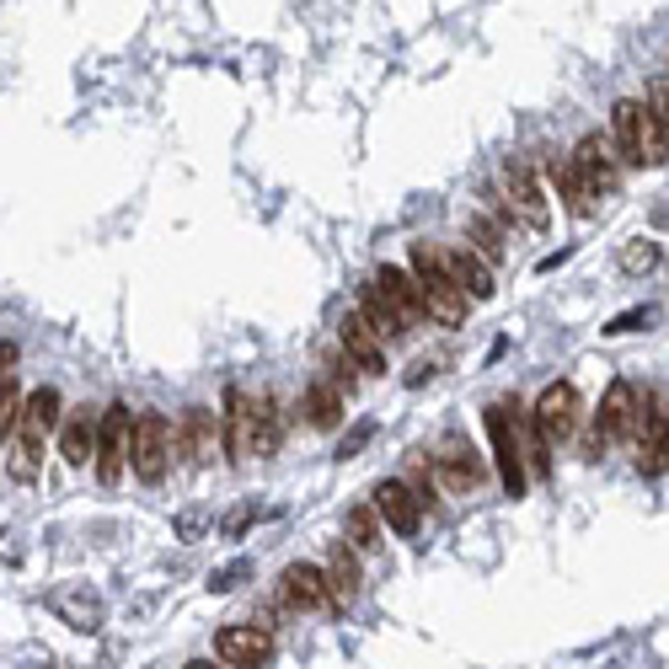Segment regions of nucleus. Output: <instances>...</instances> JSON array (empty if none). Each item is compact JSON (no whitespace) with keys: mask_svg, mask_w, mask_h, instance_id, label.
I'll return each mask as SVG.
<instances>
[{"mask_svg":"<svg viewBox=\"0 0 669 669\" xmlns=\"http://www.w3.org/2000/svg\"><path fill=\"white\" fill-rule=\"evenodd\" d=\"M60 424V392L54 386H38V392L22 402V418H17V445H11V483H32L38 477V460H43V439L49 428Z\"/></svg>","mask_w":669,"mask_h":669,"instance_id":"obj_1","label":"nucleus"},{"mask_svg":"<svg viewBox=\"0 0 669 669\" xmlns=\"http://www.w3.org/2000/svg\"><path fill=\"white\" fill-rule=\"evenodd\" d=\"M610 129H616V145H621V155L632 161V166H665L669 161V134L659 129V119H653V108L648 102H638V97H621L616 108H610Z\"/></svg>","mask_w":669,"mask_h":669,"instance_id":"obj_2","label":"nucleus"},{"mask_svg":"<svg viewBox=\"0 0 669 669\" xmlns=\"http://www.w3.org/2000/svg\"><path fill=\"white\" fill-rule=\"evenodd\" d=\"M413 278H418V295H424V311L439 322V327H460L472 301L460 295V284L445 268V252H434L428 242H413Z\"/></svg>","mask_w":669,"mask_h":669,"instance_id":"obj_3","label":"nucleus"},{"mask_svg":"<svg viewBox=\"0 0 669 669\" xmlns=\"http://www.w3.org/2000/svg\"><path fill=\"white\" fill-rule=\"evenodd\" d=\"M487 439H493V460H498L504 493H509V498H525V477H530V472H525V439H519V428H515L509 396L487 407Z\"/></svg>","mask_w":669,"mask_h":669,"instance_id":"obj_4","label":"nucleus"},{"mask_svg":"<svg viewBox=\"0 0 669 669\" xmlns=\"http://www.w3.org/2000/svg\"><path fill=\"white\" fill-rule=\"evenodd\" d=\"M129 466L140 483H161L172 466V424L161 413H140L134 418V439H129Z\"/></svg>","mask_w":669,"mask_h":669,"instance_id":"obj_5","label":"nucleus"},{"mask_svg":"<svg viewBox=\"0 0 669 669\" xmlns=\"http://www.w3.org/2000/svg\"><path fill=\"white\" fill-rule=\"evenodd\" d=\"M428 466L439 472V483L450 487V493H477V487L487 483V466H483V456L472 450L466 434H445V439L434 445Z\"/></svg>","mask_w":669,"mask_h":669,"instance_id":"obj_6","label":"nucleus"},{"mask_svg":"<svg viewBox=\"0 0 669 669\" xmlns=\"http://www.w3.org/2000/svg\"><path fill=\"white\" fill-rule=\"evenodd\" d=\"M129 439H134V418H129V407L113 402L102 418H97V477L113 487L123 477V466H129Z\"/></svg>","mask_w":669,"mask_h":669,"instance_id":"obj_7","label":"nucleus"},{"mask_svg":"<svg viewBox=\"0 0 669 669\" xmlns=\"http://www.w3.org/2000/svg\"><path fill=\"white\" fill-rule=\"evenodd\" d=\"M530 418H536V428H541V439H547V445L574 439V428H578V386H574V381H551L547 392L536 396Z\"/></svg>","mask_w":669,"mask_h":669,"instance_id":"obj_8","label":"nucleus"},{"mask_svg":"<svg viewBox=\"0 0 669 669\" xmlns=\"http://www.w3.org/2000/svg\"><path fill=\"white\" fill-rule=\"evenodd\" d=\"M568 166H574V178L584 183V193L600 204V199H610L616 187H621V172H616V155H610V145L600 140V134H589V140H578V151L568 155Z\"/></svg>","mask_w":669,"mask_h":669,"instance_id":"obj_9","label":"nucleus"},{"mask_svg":"<svg viewBox=\"0 0 669 669\" xmlns=\"http://www.w3.org/2000/svg\"><path fill=\"white\" fill-rule=\"evenodd\" d=\"M632 418H638V392H632V381H610L606 402H600V418H595V434H589V456H606L621 434H632Z\"/></svg>","mask_w":669,"mask_h":669,"instance_id":"obj_10","label":"nucleus"},{"mask_svg":"<svg viewBox=\"0 0 669 669\" xmlns=\"http://www.w3.org/2000/svg\"><path fill=\"white\" fill-rule=\"evenodd\" d=\"M214 653H220V665L231 669H257L274 659V632L257 627V621H236V627H225L214 638Z\"/></svg>","mask_w":669,"mask_h":669,"instance_id":"obj_11","label":"nucleus"},{"mask_svg":"<svg viewBox=\"0 0 669 669\" xmlns=\"http://www.w3.org/2000/svg\"><path fill=\"white\" fill-rule=\"evenodd\" d=\"M632 445H638V472L653 477L669 466V413L659 402H638V418H632Z\"/></svg>","mask_w":669,"mask_h":669,"instance_id":"obj_12","label":"nucleus"},{"mask_svg":"<svg viewBox=\"0 0 669 669\" xmlns=\"http://www.w3.org/2000/svg\"><path fill=\"white\" fill-rule=\"evenodd\" d=\"M220 439H225V428H220V418H214L210 407H187L183 424L172 428V445H178L193 466H210L214 450H220Z\"/></svg>","mask_w":669,"mask_h":669,"instance_id":"obj_13","label":"nucleus"},{"mask_svg":"<svg viewBox=\"0 0 669 669\" xmlns=\"http://www.w3.org/2000/svg\"><path fill=\"white\" fill-rule=\"evenodd\" d=\"M504 193H509V210H515L530 231H547V225H551V210H547V199H541V183H536V172H530L525 161H509V166H504Z\"/></svg>","mask_w":669,"mask_h":669,"instance_id":"obj_14","label":"nucleus"},{"mask_svg":"<svg viewBox=\"0 0 669 669\" xmlns=\"http://www.w3.org/2000/svg\"><path fill=\"white\" fill-rule=\"evenodd\" d=\"M337 337H343V359H348L354 369H365V375H386V337L375 333L359 311H354V316H343Z\"/></svg>","mask_w":669,"mask_h":669,"instance_id":"obj_15","label":"nucleus"},{"mask_svg":"<svg viewBox=\"0 0 669 669\" xmlns=\"http://www.w3.org/2000/svg\"><path fill=\"white\" fill-rule=\"evenodd\" d=\"M278 600L290 610H327L337 606L333 589H327V574L322 568H311V562H290L284 578H278Z\"/></svg>","mask_w":669,"mask_h":669,"instance_id":"obj_16","label":"nucleus"},{"mask_svg":"<svg viewBox=\"0 0 669 669\" xmlns=\"http://www.w3.org/2000/svg\"><path fill=\"white\" fill-rule=\"evenodd\" d=\"M49 606H54V616H60L70 632H97V627H102V616H108L102 595L87 589V584H60V589L49 595Z\"/></svg>","mask_w":669,"mask_h":669,"instance_id":"obj_17","label":"nucleus"},{"mask_svg":"<svg viewBox=\"0 0 669 669\" xmlns=\"http://www.w3.org/2000/svg\"><path fill=\"white\" fill-rule=\"evenodd\" d=\"M375 515L392 525L396 536H418V525H424V504H418V493L402 483H381L375 487Z\"/></svg>","mask_w":669,"mask_h":669,"instance_id":"obj_18","label":"nucleus"},{"mask_svg":"<svg viewBox=\"0 0 669 669\" xmlns=\"http://www.w3.org/2000/svg\"><path fill=\"white\" fill-rule=\"evenodd\" d=\"M225 445H231V456L236 460H252L257 456V428H252V392L242 386H231L225 392Z\"/></svg>","mask_w":669,"mask_h":669,"instance_id":"obj_19","label":"nucleus"},{"mask_svg":"<svg viewBox=\"0 0 669 669\" xmlns=\"http://www.w3.org/2000/svg\"><path fill=\"white\" fill-rule=\"evenodd\" d=\"M445 268H450V278L460 284V295L466 301H493L498 295V284H493V268H487L483 257L472 252V246H456V252H445Z\"/></svg>","mask_w":669,"mask_h":669,"instance_id":"obj_20","label":"nucleus"},{"mask_svg":"<svg viewBox=\"0 0 669 669\" xmlns=\"http://www.w3.org/2000/svg\"><path fill=\"white\" fill-rule=\"evenodd\" d=\"M375 290H381V295H386V301L402 311V322H407V327H418V322L428 316V311H424V295H418V278L402 274V268H392V263L375 274Z\"/></svg>","mask_w":669,"mask_h":669,"instance_id":"obj_21","label":"nucleus"},{"mask_svg":"<svg viewBox=\"0 0 669 669\" xmlns=\"http://www.w3.org/2000/svg\"><path fill=\"white\" fill-rule=\"evenodd\" d=\"M60 456L70 466H87V456H97V413L75 407L64 413V428H60Z\"/></svg>","mask_w":669,"mask_h":669,"instance_id":"obj_22","label":"nucleus"},{"mask_svg":"<svg viewBox=\"0 0 669 669\" xmlns=\"http://www.w3.org/2000/svg\"><path fill=\"white\" fill-rule=\"evenodd\" d=\"M343 402H348V396L337 392L327 375H322V381H311V392L301 396L305 424H311V428H337V424H343Z\"/></svg>","mask_w":669,"mask_h":669,"instance_id":"obj_23","label":"nucleus"},{"mask_svg":"<svg viewBox=\"0 0 669 669\" xmlns=\"http://www.w3.org/2000/svg\"><path fill=\"white\" fill-rule=\"evenodd\" d=\"M327 589H333L337 606H348L359 595V557L348 541H333V557H327Z\"/></svg>","mask_w":669,"mask_h":669,"instance_id":"obj_24","label":"nucleus"},{"mask_svg":"<svg viewBox=\"0 0 669 669\" xmlns=\"http://www.w3.org/2000/svg\"><path fill=\"white\" fill-rule=\"evenodd\" d=\"M343 541H348L354 551L386 547V530H381V515H375V504H354V509L343 515Z\"/></svg>","mask_w":669,"mask_h":669,"instance_id":"obj_25","label":"nucleus"},{"mask_svg":"<svg viewBox=\"0 0 669 669\" xmlns=\"http://www.w3.org/2000/svg\"><path fill=\"white\" fill-rule=\"evenodd\" d=\"M359 316H365V322H369V327H375L381 337H402V333H407L402 311H396V305L386 301L375 284H365V290H359Z\"/></svg>","mask_w":669,"mask_h":669,"instance_id":"obj_26","label":"nucleus"},{"mask_svg":"<svg viewBox=\"0 0 669 669\" xmlns=\"http://www.w3.org/2000/svg\"><path fill=\"white\" fill-rule=\"evenodd\" d=\"M252 428H257V456H274L278 439H284V424H278V402L268 392L252 396Z\"/></svg>","mask_w":669,"mask_h":669,"instance_id":"obj_27","label":"nucleus"},{"mask_svg":"<svg viewBox=\"0 0 669 669\" xmlns=\"http://www.w3.org/2000/svg\"><path fill=\"white\" fill-rule=\"evenodd\" d=\"M466 242H472V252L483 257V263H498L509 246H504V231L487 220V214H466Z\"/></svg>","mask_w":669,"mask_h":669,"instance_id":"obj_28","label":"nucleus"},{"mask_svg":"<svg viewBox=\"0 0 669 669\" xmlns=\"http://www.w3.org/2000/svg\"><path fill=\"white\" fill-rule=\"evenodd\" d=\"M551 172H557V187H562V199H568V210H574L578 220H589V214L600 210V204L584 193V183L574 178V166H568V161H551Z\"/></svg>","mask_w":669,"mask_h":669,"instance_id":"obj_29","label":"nucleus"},{"mask_svg":"<svg viewBox=\"0 0 669 669\" xmlns=\"http://www.w3.org/2000/svg\"><path fill=\"white\" fill-rule=\"evenodd\" d=\"M659 268V242H648V236H638V242L621 246V274H653Z\"/></svg>","mask_w":669,"mask_h":669,"instance_id":"obj_30","label":"nucleus"},{"mask_svg":"<svg viewBox=\"0 0 669 669\" xmlns=\"http://www.w3.org/2000/svg\"><path fill=\"white\" fill-rule=\"evenodd\" d=\"M17 418H22V392H17V381L6 375V381H0V445L17 434Z\"/></svg>","mask_w":669,"mask_h":669,"instance_id":"obj_31","label":"nucleus"},{"mask_svg":"<svg viewBox=\"0 0 669 669\" xmlns=\"http://www.w3.org/2000/svg\"><path fill=\"white\" fill-rule=\"evenodd\" d=\"M242 578H252V562L236 557V562H225V568H214V574H210V595H231Z\"/></svg>","mask_w":669,"mask_h":669,"instance_id":"obj_32","label":"nucleus"},{"mask_svg":"<svg viewBox=\"0 0 669 669\" xmlns=\"http://www.w3.org/2000/svg\"><path fill=\"white\" fill-rule=\"evenodd\" d=\"M369 439H375V424H354L348 434H343V445H337V460H348V456H359Z\"/></svg>","mask_w":669,"mask_h":669,"instance_id":"obj_33","label":"nucleus"},{"mask_svg":"<svg viewBox=\"0 0 669 669\" xmlns=\"http://www.w3.org/2000/svg\"><path fill=\"white\" fill-rule=\"evenodd\" d=\"M648 322H653V305H642V311H621L606 333H638V327H648Z\"/></svg>","mask_w":669,"mask_h":669,"instance_id":"obj_34","label":"nucleus"},{"mask_svg":"<svg viewBox=\"0 0 669 669\" xmlns=\"http://www.w3.org/2000/svg\"><path fill=\"white\" fill-rule=\"evenodd\" d=\"M648 108H653L659 129L669 134V81H653V92H648Z\"/></svg>","mask_w":669,"mask_h":669,"instance_id":"obj_35","label":"nucleus"},{"mask_svg":"<svg viewBox=\"0 0 669 669\" xmlns=\"http://www.w3.org/2000/svg\"><path fill=\"white\" fill-rule=\"evenodd\" d=\"M252 519H257V509H252V504H242L236 515L225 519V536H242V530H246V525H252Z\"/></svg>","mask_w":669,"mask_h":669,"instance_id":"obj_36","label":"nucleus"},{"mask_svg":"<svg viewBox=\"0 0 669 669\" xmlns=\"http://www.w3.org/2000/svg\"><path fill=\"white\" fill-rule=\"evenodd\" d=\"M199 530H204V515H183V519H178V536H183V541H193Z\"/></svg>","mask_w":669,"mask_h":669,"instance_id":"obj_37","label":"nucleus"},{"mask_svg":"<svg viewBox=\"0 0 669 669\" xmlns=\"http://www.w3.org/2000/svg\"><path fill=\"white\" fill-rule=\"evenodd\" d=\"M428 375H434V359H418V365L407 369V386H424Z\"/></svg>","mask_w":669,"mask_h":669,"instance_id":"obj_38","label":"nucleus"},{"mask_svg":"<svg viewBox=\"0 0 669 669\" xmlns=\"http://www.w3.org/2000/svg\"><path fill=\"white\" fill-rule=\"evenodd\" d=\"M11 365H17V343H0V381L11 375Z\"/></svg>","mask_w":669,"mask_h":669,"instance_id":"obj_39","label":"nucleus"},{"mask_svg":"<svg viewBox=\"0 0 669 669\" xmlns=\"http://www.w3.org/2000/svg\"><path fill=\"white\" fill-rule=\"evenodd\" d=\"M183 669H214V665H210V659H193V665H183Z\"/></svg>","mask_w":669,"mask_h":669,"instance_id":"obj_40","label":"nucleus"}]
</instances>
